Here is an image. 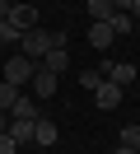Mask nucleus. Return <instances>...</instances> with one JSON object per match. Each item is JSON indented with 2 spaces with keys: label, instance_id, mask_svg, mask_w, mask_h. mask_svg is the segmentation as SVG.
Returning a JSON list of instances; mask_svg holds the SVG:
<instances>
[{
  "label": "nucleus",
  "instance_id": "f257e3e1",
  "mask_svg": "<svg viewBox=\"0 0 140 154\" xmlns=\"http://www.w3.org/2000/svg\"><path fill=\"white\" fill-rule=\"evenodd\" d=\"M51 47H65V38H61V33H51V28H33V33H23V38H19V51H23L33 66H37Z\"/></svg>",
  "mask_w": 140,
  "mask_h": 154
},
{
  "label": "nucleus",
  "instance_id": "f03ea898",
  "mask_svg": "<svg viewBox=\"0 0 140 154\" xmlns=\"http://www.w3.org/2000/svg\"><path fill=\"white\" fill-rule=\"evenodd\" d=\"M33 75H37V66H33V61L23 56V51H14V56L5 61V70H0V79H5V84H14V89H23V84H28Z\"/></svg>",
  "mask_w": 140,
  "mask_h": 154
},
{
  "label": "nucleus",
  "instance_id": "7ed1b4c3",
  "mask_svg": "<svg viewBox=\"0 0 140 154\" xmlns=\"http://www.w3.org/2000/svg\"><path fill=\"white\" fill-rule=\"evenodd\" d=\"M9 23H14L19 33H33L37 28V5H28V0H19V5H9V14H5Z\"/></svg>",
  "mask_w": 140,
  "mask_h": 154
},
{
  "label": "nucleus",
  "instance_id": "20e7f679",
  "mask_svg": "<svg viewBox=\"0 0 140 154\" xmlns=\"http://www.w3.org/2000/svg\"><path fill=\"white\" fill-rule=\"evenodd\" d=\"M121 94H126V89H117L112 79H103V84L93 89V103H98V107H107V112H112V107H121Z\"/></svg>",
  "mask_w": 140,
  "mask_h": 154
},
{
  "label": "nucleus",
  "instance_id": "39448f33",
  "mask_svg": "<svg viewBox=\"0 0 140 154\" xmlns=\"http://www.w3.org/2000/svg\"><path fill=\"white\" fill-rule=\"evenodd\" d=\"M103 79H112L117 89H126L131 79H135V66H131V61H117V66H112L107 61V66H103Z\"/></svg>",
  "mask_w": 140,
  "mask_h": 154
},
{
  "label": "nucleus",
  "instance_id": "423d86ee",
  "mask_svg": "<svg viewBox=\"0 0 140 154\" xmlns=\"http://www.w3.org/2000/svg\"><path fill=\"white\" fill-rule=\"evenodd\" d=\"M56 135H61V131H56V122H47V117H37V122H33V145H37V149H51Z\"/></svg>",
  "mask_w": 140,
  "mask_h": 154
},
{
  "label": "nucleus",
  "instance_id": "0eeeda50",
  "mask_svg": "<svg viewBox=\"0 0 140 154\" xmlns=\"http://www.w3.org/2000/svg\"><path fill=\"white\" fill-rule=\"evenodd\" d=\"M65 66H70V51H65V47H51L37 70H47V75H65Z\"/></svg>",
  "mask_w": 140,
  "mask_h": 154
},
{
  "label": "nucleus",
  "instance_id": "6e6552de",
  "mask_svg": "<svg viewBox=\"0 0 140 154\" xmlns=\"http://www.w3.org/2000/svg\"><path fill=\"white\" fill-rule=\"evenodd\" d=\"M84 10H89V19H93V23H112V14H117V0H89Z\"/></svg>",
  "mask_w": 140,
  "mask_h": 154
},
{
  "label": "nucleus",
  "instance_id": "1a4fd4ad",
  "mask_svg": "<svg viewBox=\"0 0 140 154\" xmlns=\"http://www.w3.org/2000/svg\"><path fill=\"white\" fill-rule=\"evenodd\" d=\"M56 79H61V75H47V70H37L28 84H33V94H37V98H51V94H56Z\"/></svg>",
  "mask_w": 140,
  "mask_h": 154
},
{
  "label": "nucleus",
  "instance_id": "9d476101",
  "mask_svg": "<svg viewBox=\"0 0 140 154\" xmlns=\"http://www.w3.org/2000/svg\"><path fill=\"white\" fill-rule=\"evenodd\" d=\"M112 38H117V33H112V23H93V28H89V42H93L98 51H107Z\"/></svg>",
  "mask_w": 140,
  "mask_h": 154
},
{
  "label": "nucleus",
  "instance_id": "9b49d317",
  "mask_svg": "<svg viewBox=\"0 0 140 154\" xmlns=\"http://www.w3.org/2000/svg\"><path fill=\"white\" fill-rule=\"evenodd\" d=\"M9 135H14V145H33V122H19V117H9Z\"/></svg>",
  "mask_w": 140,
  "mask_h": 154
},
{
  "label": "nucleus",
  "instance_id": "f8f14e48",
  "mask_svg": "<svg viewBox=\"0 0 140 154\" xmlns=\"http://www.w3.org/2000/svg\"><path fill=\"white\" fill-rule=\"evenodd\" d=\"M9 117H19V122H37V103H33V98H19V103L9 107Z\"/></svg>",
  "mask_w": 140,
  "mask_h": 154
},
{
  "label": "nucleus",
  "instance_id": "ddd939ff",
  "mask_svg": "<svg viewBox=\"0 0 140 154\" xmlns=\"http://www.w3.org/2000/svg\"><path fill=\"white\" fill-rule=\"evenodd\" d=\"M19 98H23V89H14V84H5V79H0V112H9Z\"/></svg>",
  "mask_w": 140,
  "mask_h": 154
},
{
  "label": "nucleus",
  "instance_id": "4468645a",
  "mask_svg": "<svg viewBox=\"0 0 140 154\" xmlns=\"http://www.w3.org/2000/svg\"><path fill=\"white\" fill-rule=\"evenodd\" d=\"M75 84H79V89H89V94H93V89L103 84V70H79V75H75Z\"/></svg>",
  "mask_w": 140,
  "mask_h": 154
},
{
  "label": "nucleus",
  "instance_id": "2eb2a0df",
  "mask_svg": "<svg viewBox=\"0 0 140 154\" xmlns=\"http://www.w3.org/2000/svg\"><path fill=\"white\" fill-rule=\"evenodd\" d=\"M131 28H135V19H131L126 10H117V14H112V33H117V38H121V33H131Z\"/></svg>",
  "mask_w": 140,
  "mask_h": 154
},
{
  "label": "nucleus",
  "instance_id": "dca6fc26",
  "mask_svg": "<svg viewBox=\"0 0 140 154\" xmlns=\"http://www.w3.org/2000/svg\"><path fill=\"white\" fill-rule=\"evenodd\" d=\"M19 38H23V33H19L9 19H0V42H19Z\"/></svg>",
  "mask_w": 140,
  "mask_h": 154
},
{
  "label": "nucleus",
  "instance_id": "f3484780",
  "mask_svg": "<svg viewBox=\"0 0 140 154\" xmlns=\"http://www.w3.org/2000/svg\"><path fill=\"white\" fill-rule=\"evenodd\" d=\"M121 145H126V149H140V126H126V131H121Z\"/></svg>",
  "mask_w": 140,
  "mask_h": 154
},
{
  "label": "nucleus",
  "instance_id": "a211bd4d",
  "mask_svg": "<svg viewBox=\"0 0 140 154\" xmlns=\"http://www.w3.org/2000/svg\"><path fill=\"white\" fill-rule=\"evenodd\" d=\"M0 154H19V145H14V135H9V131L0 135Z\"/></svg>",
  "mask_w": 140,
  "mask_h": 154
},
{
  "label": "nucleus",
  "instance_id": "6ab92c4d",
  "mask_svg": "<svg viewBox=\"0 0 140 154\" xmlns=\"http://www.w3.org/2000/svg\"><path fill=\"white\" fill-rule=\"evenodd\" d=\"M9 5H19V0H0V19H5V14H9Z\"/></svg>",
  "mask_w": 140,
  "mask_h": 154
},
{
  "label": "nucleus",
  "instance_id": "aec40b11",
  "mask_svg": "<svg viewBox=\"0 0 140 154\" xmlns=\"http://www.w3.org/2000/svg\"><path fill=\"white\" fill-rule=\"evenodd\" d=\"M9 131V112H0V135H5Z\"/></svg>",
  "mask_w": 140,
  "mask_h": 154
},
{
  "label": "nucleus",
  "instance_id": "412c9836",
  "mask_svg": "<svg viewBox=\"0 0 140 154\" xmlns=\"http://www.w3.org/2000/svg\"><path fill=\"white\" fill-rule=\"evenodd\" d=\"M112 154H135V149H126V145H117V149H112Z\"/></svg>",
  "mask_w": 140,
  "mask_h": 154
},
{
  "label": "nucleus",
  "instance_id": "4be33fe9",
  "mask_svg": "<svg viewBox=\"0 0 140 154\" xmlns=\"http://www.w3.org/2000/svg\"><path fill=\"white\" fill-rule=\"evenodd\" d=\"M37 154H47V149H37Z\"/></svg>",
  "mask_w": 140,
  "mask_h": 154
},
{
  "label": "nucleus",
  "instance_id": "5701e85b",
  "mask_svg": "<svg viewBox=\"0 0 140 154\" xmlns=\"http://www.w3.org/2000/svg\"><path fill=\"white\" fill-rule=\"evenodd\" d=\"M28 5H33V0H28Z\"/></svg>",
  "mask_w": 140,
  "mask_h": 154
},
{
  "label": "nucleus",
  "instance_id": "b1692460",
  "mask_svg": "<svg viewBox=\"0 0 140 154\" xmlns=\"http://www.w3.org/2000/svg\"><path fill=\"white\" fill-rule=\"evenodd\" d=\"M135 154H140V149H135Z\"/></svg>",
  "mask_w": 140,
  "mask_h": 154
}]
</instances>
